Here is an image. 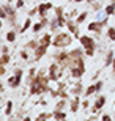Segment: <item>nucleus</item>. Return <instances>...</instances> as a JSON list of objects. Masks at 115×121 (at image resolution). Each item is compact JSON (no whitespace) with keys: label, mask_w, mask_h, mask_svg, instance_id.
<instances>
[{"label":"nucleus","mask_w":115,"mask_h":121,"mask_svg":"<svg viewBox=\"0 0 115 121\" xmlns=\"http://www.w3.org/2000/svg\"><path fill=\"white\" fill-rule=\"evenodd\" d=\"M73 43V38H71L69 33H58L55 38L52 39V46L54 47H68V46Z\"/></svg>","instance_id":"obj_1"},{"label":"nucleus","mask_w":115,"mask_h":121,"mask_svg":"<svg viewBox=\"0 0 115 121\" xmlns=\"http://www.w3.org/2000/svg\"><path fill=\"white\" fill-rule=\"evenodd\" d=\"M84 74H85V60H84V57H82L74 66L71 68V77H73V79H80Z\"/></svg>","instance_id":"obj_2"},{"label":"nucleus","mask_w":115,"mask_h":121,"mask_svg":"<svg viewBox=\"0 0 115 121\" xmlns=\"http://www.w3.org/2000/svg\"><path fill=\"white\" fill-rule=\"evenodd\" d=\"M62 71H63V68L60 66L57 61L52 63V65L49 66V69H47V76H49V79H51V80H54V82L58 80V79L62 77V74H63Z\"/></svg>","instance_id":"obj_3"},{"label":"nucleus","mask_w":115,"mask_h":121,"mask_svg":"<svg viewBox=\"0 0 115 121\" xmlns=\"http://www.w3.org/2000/svg\"><path fill=\"white\" fill-rule=\"evenodd\" d=\"M22 76H24V71L18 68V69L14 71V76H11L8 79V85L11 86V88H18V86L21 85V82H22Z\"/></svg>","instance_id":"obj_4"},{"label":"nucleus","mask_w":115,"mask_h":121,"mask_svg":"<svg viewBox=\"0 0 115 121\" xmlns=\"http://www.w3.org/2000/svg\"><path fill=\"white\" fill-rule=\"evenodd\" d=\"M107 22H109L107 17L102 19V21H99V22H98V21H96V22H90L88 27H87V30H88V31H95L96 35H99L101 30H102V27H106V25H107Z\"/></svg>","instance_id":"obj_5"},{"label":"nucleus","mask_w":115,"mask_h":121,"mask_svg":"<svg viewBox=\"0 0 115 121\" xmlns=\"http://www.w3.org/2000/svg\"><path fill=\"white\" fill-rule=\"evenodd\" d=\"M55 61H57L63 69H65V68H69V52H60V54H57L55 55Z\"/></svg>","instance_id":"obj_6"},{"label":"nucleus","mask_w":115,"mask_h":121,"mask_svg":"<svg viewBox=\"0 0 115 121\" xmlns=\"http://www.w3.org/2000/svg\"><path fill=\"white\" fill-rule=\"evenodd\" d=\"M79 41H80V44H82V47H84V49H96V41L93 39L92 36L82 35L79 38Z\"/></svg>","instance_id":"obj_7"},{"label":"nucleus","mask_w":115,"mask_h":121,"mask_svg":"<svg viewBox=\"0 0 115 121\" xmlns=\"http://www.w3.org/2000/svg\"><path fill=\"white\" fill-rule=\"evenodd\" d=\"M49 9H54V5L51 3V0H49L47 3H40L38 5V14H40L41 17H47Z\"/></svg>","instance_id":"obj_8"},{"label":"nucleus","mask_w":115,"mask_h":121,"mask_svg":"<svg viewBox=\"0 0 115 121\" xmlns=\"http://www.w3.org/2000/svg\"><path fill=\"white\" fill-rule=\"evenodd\" d=\"M104 104H106V96H99V98H96V101H95V104H93V107H92V112L93 113L101 112V108L104 107Z\"/></svg>","instance_id":"obj_9"},{"label":"nucleus","mask_w":115,"mask_h":121,"mask_svg":"<svg viewBox=\"0 0 115 121\" xmlns=\"http://www.w3.org/2000/svg\"><path fill=\"white\" fill-rule=\"evenodd\" d=\"M77 25H79V24H76V21H74V22H73L71 19H68V21H66V27L69 28V31L74 35V38H80V35H79V27H77Z\"/></svg>","instance_id":"obj_10"},{"label":"nucleus","mask_w":115,"mask_h":121,"mask_svg":"<svg viewBox=\"0 0 115 121\" xmlns=\"http://www.w3.org/2000/svg\"><path fill=\"white\" fill-rule=\"evenodd\" d=\"M2 8L6 9V14H8V21L13 24V25H16V11H14V9L11 8L9 5H2Z\"/></svg>","instance_id":"obj_11"},{"label":"nucleus","mask_w":115,"mask_h":121,"mask_svg":"<svg viewBox=\"0 0 115 121\" xmlns=\"http://www.w3.org/2000/svg\"><path fill=\"white\" fill-rule=\"evenodd\" d=\"M46 52H47V46H43V44L38 46V47L35 49V61H38V60L43 58V57L46 55Z\"/></svg>","instance_id":"obj_12"},{"label":"nucleus","mask_w":115,"mask_h":121,"mask_svg":"<svg viewBox=\"0 0 115 121\" xmlns=\"http://www.w3.org/2000/svg\"><path fill=\"white\" fill-rule=\"evenodd\" d=\"M79 105H80V98H79V96H74V99H71V101H69L71 112L76 113L77 110H79Z\"/></svg>","instance_id":"obj_13"},{"label":"nucleus","mask_w":115,"mask_h":121,"mask_svg":"<svg viewBox=\"0 0 115 121\" xmlns=\"http://www.w3.org/2000/svg\"><path fill=\"white\" fill-rule=\"evenodd\" d=\"M82 91H84V83H80V82H77V83L71 88V93L74 94V96H79Z\"/></svg>","instance_id":"obj_14"},{"label":"nucleus","mask_w":115,"mask_h":121,"mask_svg":"<svg viewBox=\"0 0 115 121\" xmlns=\"http://www.w3.org/2000/svg\"><path fill=\"white\" fill-rule=\"evenodd\" d=\"M40 44H43V46H51L52 44V36L49 35V33H46V35H43V38L40 39Z\"/></svg>","instance_id":"obj_15"},{"label":"nucleus","mask_w":115,"mask_h":121,"mask_svg":"<svg viewBox=\"0 0 115 121\" xmlns=\"http://www.w3.org/2000/svg\"><path fill=\"white\" fill-rule=\"evenodd\" d=\"M114 58H115L114 50H109V52H107V55H106V61H104V66H110L112 61H114Z\"/></svg>","instance_id":"obj_16"},{"label":"nucleus","mask_w":115,"mask_h":121,"mask_svg":"<svg viewBox=\"0 0 115 121\" xmlns=\"http://www.w3.org/2000/svg\"><path fill=\"white\" fill-rule=\"evenodd\" d=\"M40 46V41H36V39H32V41H28L25 46H24V49H27V50H30V49H36Z\"/></svg>","instance_id":"obj_17"},{"label":"nucleus","mask_w":115,"mask_h":121,"mask_svg":"<svg viewBox=\"0 0 115 121\" xmlns=\"http://www.w3.org/2000/svg\"><path fill=\"white\" fill-rule=\"evenodd\" d=\"M32 25H33V22H32L30 16H28V17L25 19V22H24V25H22V27H21V33H24V31H27V30H28V28L32 27Z\"/></svg>","instance_id":"obj_18"},{"label":"nucleus","mask_w":115,"mask_h":121,"mask_svg":"<svg viewBox=\"0 0 115 121\" xmlns=\"http://www.w3.org/2000/svg\"><path fill=\"white\" fill-rule=\"evenodd\" d=\"M112 14H115V2H110L106 6V16H112Z\"/></svg>","instance_id":"obj_19"},{"label":"nucleus","mask_w":115,"mask_h":121,"mask_svg":"<svg viewBox=\"0 0 115 121\" xmlns=\"http://www.w3.org/2000/svg\"><path fill=\"white\" fill-rule=\"evenodd\" d=\"M84 93H85V96H92V94L98 93V91H96V85H95V83H93V85H88L87 88H85Z\"/></svg>","instance_id":"obj_20"},{"label":"nucleus","mask_w":115,"mask_h":121,"mask_svg":"<svg viewBox=\"0 0 115 121\" xmlns=\"http://www.w3.org/2000/svg\"><path fill=\"white\" fill-rule=\"evenodd\" d=\"M54 120H65L66 118V113L62 112V110H54Z\"/></svg>","instance_id":"obj_21"},{"label":"nucleus","mask_w":115,"mask_h":121,"mask_svg":"<svg viewBox=\"0 0 115 121\" xmlns=\"http://www.w3.org/2000/svg\"><path fill=\"white\" fill-rule=\"evenodd\" d=\"M87 16H88V13H87V11L80 13L79 16L76 17V24H82V22H85V21H87Z\"/></svg>","instance_id":"obj_22"},{"label":"nucleus","mask_w":115,"mask_h":121,"mask_svg":"<svg viewBox=\"0 0 115 121\" xmlns=\"http://www.w3.org/2000/svg\"><path fill=\"white\" fill-rule=\"evenodd\" d=\"M5 38H6V41H9V43H14V41H16V31H14V30H9L8 33H6V36H5Z\"/></svg>","instance_id":"obj_23"},{"label":"nucleus","mask_w":115,"mask_h":121,"mask_svg":"<svg viewBox=\"0 0 115 121\" xmlns=\"http://www.w3.org/2000/svg\"><path fill=\"white\" fill-rule=\"evenodd\" d=\"M11 61V55L9 54H2V66H6V65H8V63Z\"/></svg>","instance_id":"obj_24"},{"label":"nucleus","mask_w":115,"mask_h":121,"mask_svg":"<svg viewBox=\"0 0 115 121\" xmlns=\"http://www.w3.org/2000/svg\"><path fill=\"white\" fill-rule=\"evenodd\" d=\"M49 118H54V113H40L38 117H36V120H40V121H43V120H49Z\"/></svg>","instance_id":"obj_25"},{"label":"nucleus","mask_w":115,"mask_h":121,"mask_svg":"<svg viewBox=\"0 0 115 121\" xmlns=\"http://www.w3.org/2000/svg\"><path fill=\"white\" fill-rule=\"evenodd\" d=\"M66 101H68V99H63L62 98V101H58L57 105H55V110H63V108H65V105H66Z\"/></svg>","instance_id":"obj_26"},{"label":"nucleus","mask_w":115,"mask_h":121,"mask_svg":"<svg viewBox=\"0 0 115 121\" xmlns=\"http://www.w3.org/2000/svg\"><path fill=\"white\" fill-rule=\"evenodd\" d=\"M11 112H13V102H11V101H8V102H6V108H5V115H11Z\"/></svg>","instance_id":"obj_27"},{"label":"nucleus","mask_w":115,"mask_h":121,"mask_svg":"<svg viewBox=\"0 0 115 121\" xmlns=\"http://www.w3.org/2000/svg\"><path fill=\"white\" fill-rule=\"evenodd\" d=\"M107 36H109V39H112L115 43V28L114 27H110L109 30H107Z\"/></svg>","instance_id":"obj_28"},{"label":"nucleus","mask_w":115,"mask_h":121,"mask_svg":"<svg viewBox=\"0 0 115 121\" xmlns=\"http://www.w3.org/2000/svg\"><path fill=\"white\" fill-rule=\"evenodd\" d=\"M49 25H51V30H57V28L60 27V25H58V21H57V17L54 19V21H51V22H49Z\"/></svg>","instance_id":"obj_29"},{"label":"nucleus","mask_w":115,"mask_h":121,"mask_svg":"<svg viewBox=\"0 0 115 121\" xmlns=\"http://www.w3.org/2000/svg\"><path fill=\"white\" fill-rule=\"evenodd\" d=\"M54 11H55V16H65L63 6H55V8H54Z\"/></svg>","instance_id":"obj_30"},{"label":"nucleus","mask_w":115,"mask_h":121,"mask_svg":"<svg viewBox=\"0 0 115 121\" xmlns=\"http://www.w3.org/2000/svg\"><path fill=\"white\" fill-rule=\"evenodd\" d=\"M21 58H22L24 61H27V60H28V52H27V49L21 50Z\"/></svg>","instance_id":"obj_31"},{"label":"nucleus","mask_w":115,"mask_h":121,"mask_svg":"<svg viewBox=\"0 0 115 121\" xmlns=\"http://www.w3.org/2000/svg\"><path fill=\"white\" fill-rule=\"evenodd\" d=\"M85 50V55L87 57H93L95 55V49H84Z\"/></svg>","instance_id":"obj_32"},{"label":"nucleus","mask_w":115,"mask_h":121,"mask_svg":"<svg viewBox=\"0 0 115 121\" xmlns=\"http://www.w3.org/2000/svg\"><path fill=\"white\" fill-rule=\"evenodd\" d=\"M95 85H96V91H101V90H102V85H104V82L99 80V82H96Z\"/></svg>","instance_id":"obj_33"},{"label":"nucleus","mask_w":115,"mask_h":121,"mask_svg":"<svg viewBox=\"0 0 115 121\" xmlns=\"http://www.w3.org/2000/svg\"><path fill=\"white\" fill-rule=\"evenodd\" d=\"M2 54H9V47H8V46H2Z\"/></svg>","instance_id":"obj_34"},{"label":"nucleus","mask_w":115,"mask_h":121,"mask_svg":"<svg viewBox=\"0 0 115 121\" xmlns=\"http://www.w3.org/2000/svg\"><path fill=\"white\" fill-rule=\"evenodd\" d=\"M35 14H38V6H36V8H33L32 11H28V16H30V17H32V16H35Z\"/></svg>","instance_id":"obj_35"},{"label":"nucleus","mask_w":115,"mask_h":121,"mask_svg":"<svg viewBox=\"0 0 115 121\" xmlns=\"http://www.w3.org/2000/svg\"><path fill=\"white\" fill-rule=\"evenodd\" d=\"M112 118H114V117H110V115H102V117H101V120H104V121H110Z\"/></svg>","instance_id":"obj_36"},{"label":"nucleus","mask_w":115,"mask_h":121,"mask_svg":"<svg viewBox=\"0 0 115 121\" xmlns=\"http://www.w3.org/2000/svg\"><path fill=\"white\" fill-rule=\"evenodd\" d=\"M24 6V0H18L16 2V8H22Z\"/></svg>","instance_id":"obj_37"},{"label":"nucleus","mask_w":115,"mask_h":121,"mask_svg":"<svg viewBox=\"0 0 115 121\" xmlns=\"http://www.w3.org/2000/svg\"><path fill=\"white\" fill-rule=\"evenodd\" d=\"M0 74H2V76H5V74H6V68H5V66H2V69H0Z\"/></svg>","instance_id":"obj_38"},{"label":"nucleus","mask_w":115,"mask_h":121,"mask_svg":"<svg viewBox=\"0 0 115 121\" xmlns=\"http://www.w3.org/2000/svg\"><path fill=\"white\" fill-rule=\"evenodd\" d=\"M82 105H84V108H87V107H88V101H87V99H85L84 102H82Z\"/></svg>","instance_id":"obj_39"},{"label":"nucleus","mask_w":115,"mask_h":121,"mask_svg":"<svg viewBox=\"0 0 115 121\" xmlns=\"http://www.w3.org/2000/svg\"><path fill=\"white\" fill-rule=\"evenodd\" d=\"M112 71H114V74H115V58H114V61H112Z\"/></svg>","instance_id":"obj_40"},{"label":"nucleus","mask_w":115,"mask_h":121,"mask_svg":"<svg viewBox=\"0 0 115 121\" xmlns=\"http://www.w3.org/2000/svg\"><path fill=\"white\" fill-rule=\"evenodd\" d=\"M73 2H76V3H80V2H85V0H73Z\"/></svg>","instance_id":"obj_41"},{"label":"nucleus","mask_w":115,"mask_h":121,"mask_svg":"<svg viewBox=\"0 0 115 121\" xmlns=\"http://www.w3.org/2000/svg\"><path fill=\"white\" fill-rule=\"evenodd\" d=\"M110 2H115V0H110Z\"/></svg>","instance_id":"obj_42"},{"label":"nucleus","mask_w":115,"mask_h":121,"mask_svg":"<svg viewBox=\"0 0 115 121\" xmlns=\"http://www.w3.org/2000/svg\"><path fill=\"white\" fill-rule=\"evenodd\" d=\"M114 118H115V115H114Z\"/></svg>","instance_id":"obj_43"}]
</instances>
